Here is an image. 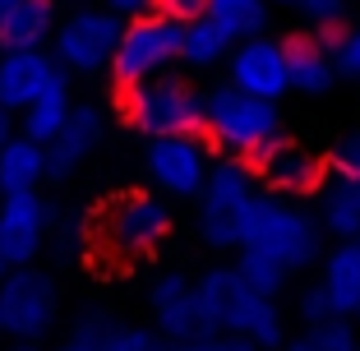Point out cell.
I'll list each match as a JSON object with an SVG mask.
<instances>
[{"instance_id": "6da1fadb", "label": "cell", "mask_w": 360, "mask_h": 351, "mask_svg": "<svg viewBox=\"0 0 360 351\" xmlns=\"http://www.w3.org/2000/svg\"><path fill=\"white\" fill-rule=\"evenodd\" d=\"M236 250H259V255L277 259L286 273H300V268H309L319 259V250H323V226H319L314 213L296 208L286 194L255 190L245 199Z\"/></svg>"}, {"instance_id": "7a4b0ae2", "label": "cell", "mask_w": 360, "mask_h": 351, "mask_svg": "<svg viewBox=\"0 0 360 351\" xmlns=\"http://www.w3.org/2000/svg\"><path fill=\"white\" fill-rule=\"evenodd\" d=\"M273 134H282L277 102L250 97L231 84L203 93V139H212L222 158H255Z\"/></svg>"}, {"instance_id": "3957f363", "label": "cell", "mask_w": 360, "mask_h": 351, "mask_svg": "<svg viewBox=\"0 0 360 351\" xmlns=\"http://www.w3.org/2000/svg\"><path fill=\"white\" fill-rule=\"evenodd\" d=\"M120 111H125L129 129L148 139L162 134H203V93L180 75H153L143 84L120 93Z\"/></svg>"}, {"instance_id": "277c9868", "label": "cell", "mask_w": 360, "mask_h": 351, "mask_svg": "<svg viewBox=\"0 0 360 351\" xmlns=\"http://www.w3.org/2000/svg\"><path fill=\"white\" fill-rule=\"evenodd\" d=\"M180 46H185V23L180 19H171V14H162V10L134 14V19L120 28V42H116V51H111V65H106L116 93L162 75V70H171V65L180 60Z\"/></svg>"}, {"instance_id": "5b68a950", "label": "cell", "mask_w": 360, "mask_h": 351, "mask_svg": "<svg viewBox=\"0 0 360 351\" xmlns=\"http://www.w3.org/2000/svg\"><path fill=\"white\" fill-rule=\"evenodd\" d=\"M171 226H176V217H171V208L158 194L129 190L97 208L93 231H97V245L111 259H143L171 236Z\"/></svg>"}, {"instance_id": "8992f818", "label": "cell", "mask_w": 360, "mask_h": 351, "mask_svg": "<svg viewBox=\"0 0 360 351\" xmlns=\"http://www.w3.org/2000/svg\"><path fill=\"white\" fill-rule=\"evenodd\" d=\"M255 194V167L250 158H217L199 190V236L212 250H236L240 241L245 199Z\"/></svg>"}, {"instance_id": "52a82bcc", "label": "cell", "mask_w": 360, "mask_h": 351, "mask_svg": "<svg viewBox=\"0 0 360 351\" xmlns=\"http://www.w3.org/2000/svg\"><path fill=\"white\" fill-rule=\"evenodd\" d=\"M56 309L60 296L42 268L23 264L0 277V333H10L14 342H42L56 328Z\"/></svg>"}, {"instance_id": "ba28073f", "label": "cell", "mask_w": 360, "mask_h": 351, "mask_svg": "<svg viewBox=\"0 0 360 351\" xmlns=\"http://www.w3.org/2000/svg\"><path fill=\"white\" fill-rule=\"evenodd\" d=\"M120 19L116 10H75L65 23H56V65L65 75H97L111 65V51L120 42Z\"/></svg>"}, {"instance_id": "9c48e42d", "label": "cell", "mask_w": 360, "mask_h": 351, "mask_svg": "<svg viewBox=\"0 0 360 351\" xmlns=\"http://www.w3.org/2000/svg\"><path fill=\"white\" fill-rule=\"evenodd\" d=\"M250 167H255V181L264 185V190L286 194V199H305V194L323 190V171H328V162H319L300 139L273 134L264 148L250 158Z\"/></svg>"}, {"instance_id": "30bf717a", "label": "cell", "mask_w": 360, "mask_h": 351, "mask_svg": "<svg viewBox=\"0 0 360 351\" xmlns=\"http://www.w3.org/2000/svg\"><path fill=\"white\" fill-rule=\"evenodd\" d=\"M46 231H51V203L37 190L0 194V259L10 268H23L42 255Z\"/></svg>"}, {"instance_id": "8fae6325", "label": "cell", "mask_w": 360, "mask_h": 351, "mask_svg": "<svg viewBox=\"0 0 360 351\" xmlns=\"http://www.w3.org/2000/svg\"><path fill=\"white\" fill-rule=\"evenodd\" d=\"M226 75L231 88L250 97H268V102H282L291 93V75H286V46L255 32V37H240L226 56Z\"/></svg>"}, {"instance_id": "7c38bea8", "label": "cell", "mask_w": 360, "mask_h": 351, "mask_svg": "<svg viewBox=\"0 0 360 351\" xmlns=\"http://www.w3.org/2000/svg\"><path fill=\"white\" fill-rule=\"evenodd\" d=\"M208 167L212 162L199 134H162L148 143V176L158 181V190L176 194V199H199Z\"/></svg>"}, {"instance_id": "4fadbf2b", "label": "cell", "mask_w": 360, "mask_h": 351, "mask_svg": "<svg viewBox=\"0 0 360 351\" xmlns=\"http://www.w3.org/2000/svg\"><path fill=\"white\" fill-rule=\"evenodd\" d=\"M245 296H250V287H245V277L236 273V268H208V273L194 282V319H199V338L231 333Z\"/></svg>"}, {"instance_id": "5bb4252c", "label": "cell", "mask_w": 360, "mask_h": 351, "mask_svg": "<svg viewBox=\"0 0 360 351\" xmlns=\"http://www.w3.org/2000/svg\"><path fill=\"white\" fill-rule=\"evenodd\" d=\"M56 75H60V65L42 46H32V51H0V107L19 116Z\"/></svg>"}, {"instance_id": "9a60e30c", "label": "cell", "mask_w": 360, "mask_h": 351, "mask_svg": "<svg viewBox=\"0 0 360 351\" xmlns=\"http://www.w3.org/2000/svg\"><path fill=\"white\" fill-rule=\"evenodd\" d=\"M153 324L167 342H194L199 338V319H194V282L185 273H162L148 291Z\"/></svg>"}, {"instance_id": "2e32d148", "label": "cell", "mask_w": 360, "mask_h": 351, "mask_svg": "<svg viewBox=\"0 0 360 351\" xmlns=\"http://www.w3.org/2000/svg\"><path fill=\"white\" fill-rule=\"evenodd\" d=\"M102 143V111L97 107H75L70 120L60 125V134L46 143V181H70V171Z\"/></svg>"}, {"instance_id": "e0dca14e", "label": "cell", "mask_w": 360, "mask_h": 351, "mask_svg": "<svg viewBox=\"0 0 360 351\" xmlns=\"http://www.w3.org/2000/svg\"><path fill=\"white\" fill-rule=\"evenodd\" d=\"M286 75H291V88L305 97H319L338 84V65H333V51L319 42L314 32H291L286 37Z\"/></svg>"}, {"instance_id": "ac0fdd59", "label": "cell", "mask_w": 360, "mask_h": 351, "mask_svg": "<svg viewBox=\"0 0 360 351\" xmlns=\"http://www.w3.org/2000/svg\"><path fill=\"white\" fill-rule=\"evenodd\" d=\"M319 282H323V291H328L333 314L356 319L360 314V236H351V241H342L338 250H333Z\"/></svg>"}, {"instance_id": "d6986e66", "label": "cell", "mask_w": 360, "mask_h": 351, "mask_svg": "<svg viewBox=\"0 0 360 351\" xmlns=\"http://www.w3.org/2000/svg\"><path fill=\"white\" fill-rule=\"evenodd\" d=\"M70 111H75L70 107V75L60 70V75L19 111V134L37 139V143H51V139L60 134V125L70 120Z\"/></svg>"}, {"instance_id": "ffe728a7", "label": "cell", "mask_w": 360, "mask_h": 351, "mask_svg": "<svg viewBox=\"0 0 360 351\" xmlns=\"http://www.w3.org/2000/svg\"><path fill=\"white\" fill-rule=\"evenodd\" d=\"M56 37V0H19L0 23V51H32Z\"/></svg>"}, {"instance_id": "44dd1931", "label": "cell", "mask_w": 360, "mask_h": 351, "mask_svg": "<svg viewBox=\"0 0 360 351\" xmlns=\"http://www.w3.org/2000/svg\"><path fill=\"white\" fill-rule=\"evenodd\" d=\"M42 181H46V143H37L28 134H14L0 148V194L37 190Z\"/></svg>"}, {"instance_id": "7402d4cb", "label": "cell", "mask_w": 360, "mask_h": 351, "mask_svg": "<svg viewBox=\"0 0 360 351\" xmlns=\"http://www.w3.org/2000/svg\"><path fill=\"white\" fill-rule=\"evenodd\" d=\"M231 333H240V338H250L259 351H282L286 342V324H282V309H277V296H259V291H250L240 305V314H236Z\"/></svg>"}, {"instance_id": "603a6c76", "label": "cell", "mask_w": 360, "mask_h": 351, "mask_svg": "<svg viewBox=\"0 0 360 351\" xmlns=\"http://www.w3.org/2000/svg\"><path fill=\"white\" fill-rule=\"evenodd\" d=\"M231 46H236L231 32L217 28L208 14H199V19L185 23V46H180V60L190 65V70H212V65H222L226 56H231Z\"/></svg>"}, {"instance_id": "cb8c5ba5", "label": "cell", "mask_w": 360, "mask_h": 351, "mask_svg": "<svg viewBox=\"0 0 360 351\" xmlns=\"http://www.w3.org/2000/svg\"><path fill=\"white\" fill-rule=\"evenodd\" d=\"M319 226L333 231L338 241L360 236V181H333L323 190V208H319Z\"/></svg>"}, {"instance_id": "d4e9b609", "label": "cell", "mask_w": 360, "mask_h": 351, "mask_svg": "<svg viewBox=\"0 0 360 351\" xmlns=\"http://www.w3.org/2000/svg\"><path fill=\"white\" fill-rule=\"evenodd\" d=\"M360 333L351 328L347 314H328L319 324H305V333L291 342H282V351H356Z\"/></svg>"}, {"instance_id": "484cf974", "label": "cell", "mask_w": 360, "mask_h": 351, "mask_svg": "<svg viewBox=\"0 0 360 351\" xmlns=\"http://www.w3.org/2000/svg\"><path fill=\"white\" fill-rule=\"evenodd\" d=\"M208 19L240 42L268 28V0H208Z\"/></svg>"}, {"instance_id": "4316f807", "label": "cell", "mask_w": 360, "mask_h": 351, "mask_svg": "<svg viewBox=\"0 0 360 351\" xmlns=\"http://www.w3.org/2000/svg\"><path fill=\"white\" fill-rule=\"evenodd\" d=\"M236 273H240L245 287L259 291V296H277V291L286 287V277H291L282 264H277V259L259 255V250H240V259H236Z\"/></svg>"}, {"instance_id": "83f0119b", "label": "cell", "mask_w": 360, "mask_h": 351, "mask_svg": "<svg viewBox=\"0 0 360 351\" xmlns=\"http://www.w3.org/2000/svg\"><path fill=\"white\" fill-rule=\"evenodd\" d=\"M111 324H116V319H111L106 309H88V314L75 324V328H70V338H65L56 351H93V347H97V338H102Z\"/></svg>"}, {"instance_id": "f1b7e54d", "label": "cell", "mask_w": 360, "mask_h": 351, "mask_svg": "<svg viewBox=\"0 0 360 351\" xmlns=\"http://www.w3.org/2000/svg\"><path fill=\"white\" fill-rule=\"evenodd\" d=\"M328 171L342 176V181H360V129L338 139V148L328 153Z\"/></svg>"}, {"instance_id": "f546056e", "label": "cell", "mask_w": 360, "mask_h": 351, "mask_svg": "<svg viewBox=\"0 0 360 351\" xmlns=\"http://www.w3.org/2000/svg\"><path fill=\"white\" fill-rule=\"evenodd\" d=\"M333 65H338V79H351V84H360V23L347 32H342V42L333 46Z\"/></svg>"}, {"instance_id": "4dcf8cb0", "label": "cell", "mask_w": 360, "mask_h": 351, "mask_svg": "<svg viewBox=\"0 0 360 351\" xmlns=\"http://www.w3.org/2000/svg\"><path fill=\"white\" fill-rule=\"evenodd\" d=\"M296 314H300V324H319V319H328V314H333L323 282H314V287H305V291L296 296Z\"/></svg>"}, {"instance_id": "1f68e13d", "label": "cell", "mask_w": 360, "mask_h": 351, "mask_svg": "<svg viewBox=\"0 0 360 351\" xmlns=\"http://www.w3.org/2000/svg\"><path fill=\"white\" fill-rule=\"evenodd\" d=\"M180 351H259V347L250 338H240V333H212V338L180 342Z\"/></svg>"}, {"instance_id": "d6a6232c", "label": "cell", "mask_w": 360, "mask_h": 351, "mask_svg": "<svg viewBox=\"0 0 360 351\" xmlns=\"http://www.w3.org/2000/svg\"><path fill=\"white\" fill-rule=\"evenodd\" d=\"M296 10L305 14L309 23H333L347 14V0H296Z\"/></svg>"}, {"instance_id": "836d02e7", "label": "cell", "mask_w": 360, "mask_h": 351, "mask_svg": "<svg viewBox=\"0 0 360 351\" xmlns=\"http://www.w3.org/2000/svg\"><path fill=\"white\" fill-rule=\"evenodd\" d=\"M158 10L171 14V19H180V23H190V19H199V14H208V0H158Z\"/></svg>"}, {"instance_id": "e575fe53", "label": "cell", "mask_w": 360, "mask_h": 351, "mask_svg": "<svg viewBox=\"0 0 360 351\" xmlns=\"http://www.w3.org/2000/svg\"><path fill=\"white\" fill-rule=\"evenodd\" d=\"M106 10H116L120 19H134L143 10H158V0H106Z\"/></svg>"}, {"instance_id": "d590c367", "label": "cell", "mask_w": 360, "mask_h": 351, "mask_svg": "<svg viewBox=\"0 0 360 351\" xmlns=\"http://www.w3.org/2000/svg\"><path fill=\"white\" fill-rule=\"evenodd\" d=\"M10 139H14V111H5V107H0V148H5Z\"/></svg>"}, {"instance_id": "8d00e7d4", "label": "cell", "mask_w": 360, "mask_h": 351, "mask_svg": "<svg viewBox=\"0 0 360 351\" xmlns=\"http://www.w3.org/2000/svg\"><path fill=\"white\" fill-rule=\"evenodd\" d=\"M14 5H19V0H0V23H5V14H10Z\"/></svg>"}, {"instance_id": "74e56055", "label": "cell", "mask_w": 360, "mask_h": 351, "mask_svg": "<svg viewBox=\"0 0 360 351\" xmlns=\"http://www.w3.org/2000/svg\"><path fill=\"white\" fill-rule=\"evenodd\" d=\"M5 351H37V342H19V347H5Z\"/></svg>"}, {"instance_id": "f35d334b", "label": "cell", "mask_w": 360, "mask_h": 351, "mask_svg": "<svg viewBox=\"0 0 360 351\" xmlns=\"http://www.w3.org/2000/svg\"><path fill=\"white\" fill-rule=\"evenodd\" d=\"M268 5H296V0H268Z\"/></svg>"}, {"instance_id": "ab89813d", "label": "cell", "mask_w": 360, "mask_h": 351, "mask_svg": "<svg viewBox=\"0 0 360 351\" xmlns=\"http://www.w3.org/2000/svg\"><path fill=\"white\" fill-rule=\"evenodd\" d=\"M5 273H10V264H5V259H0V277H5Z\"/></svg>"}, {"instance_id": "60d3db41", "label": "cell", "mask_w": 360, "mask_h": 351, "mask_svg": "<svg viewBox=\"0 0 360 351\" xmlns=\"http://www.w3.org/2000/svg\"><path fill=\"white\" fill-rule=\"evenodd\" d=\"M171 351H180V342H171Z\"/></svg>"}, {"instance_id": "b9f144b4", "label": "cell", "mask_w": 360, "mask_h": 351, "mask_svg": "<svg viewBox=\"0 0 360 351\" xmlns=\"http://www.w3.org/2000/svg\"><path fill=\"white\" fill-rule=\"evenodd\" d=\"M79 5H93V0H79Z\"/></svg>"}, {"instance_id": "7bdbcfd3", "label": "cell", "mask_w": 360, "mask_h": 351, "mask_svg": "<svg viewBox=\"0 0 360 351\" xmlns=\"http://www.w3.org/2000/svg\"><path fill=\"white\" fill-rule=\"evenodd\" d=\"M356 351H360V342H356Z\"/></svg>"}]
</instances>
